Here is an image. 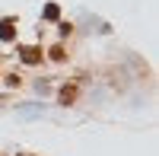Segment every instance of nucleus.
Listing matches in <instances>:
<instances>
[{
  "label": "nucleus",
  "mask_w": 159,
  "mask_h": 156,
  "mask_svg": "<svg viewBox=\"0 0 159 156\" xmlns=\"http://www.w3.org/2000/svg\"><path fill=\"white\" fill-rule=\"evenodd\" d=\"M0 38H3V42H10V38H13V25H10V22L0 25Z\"/></svg>",
  "instance_id": "nucleus-1"
},
{
  "label": "nucleus",
  "mask_w": 159,
  "mask_h": 156,
  "mask_svg": "<svg viewBox=\"0 0 159 156\" xmlns=\"http://www.w3.org/2000/svg\"><path fill=\"white\" fill-rule=\"evenodd\" d=\"M45 16H48V19H57V7H54V3H51V7L45 10Z\"/></svg>",
  "instance_id": "nucleus-2"
}]
</instances>
